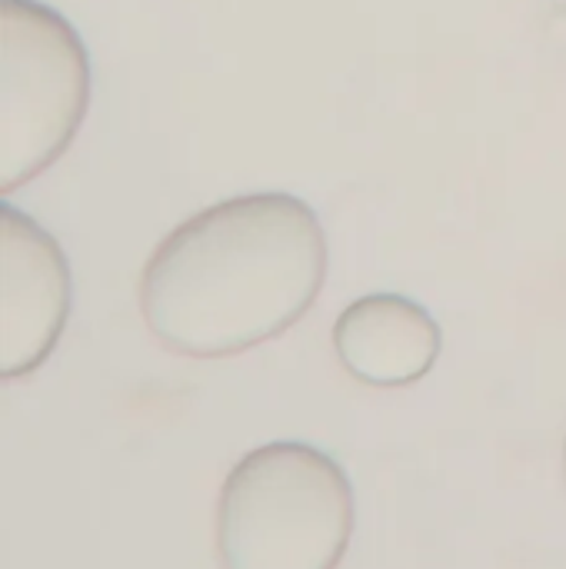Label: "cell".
Wrapping results in <instances>:
<instances>
[{
    "mask_svg": "<svg viewBox=\"0 0 566 569\" xmlns=\"http://www.w3.org/2000/svg\"><path fill=\"white\" fill-rule=\"evenodd\" d=\"M90 107L80 33L40 0H0V193L63 157Z\"/></svg>",
    "mask_w": 566,
    "mask_h": 569,
    "instance_id": "3",
    "label": "cell"
},
{
    "mask_svg": "<svg viewBox=\"0 0 566 569\" xmlns=\"http://www.w3.org/2000/svg\"><path fill=\"white\" fill-rule=\"evenodd\" d=\"M70 267L60 243L13 203L0 207V377L33 373L70 317Z\"/></svg>",
    "mask_w": 566,
    "mask_h": 569,
    "instance_id": "4",
    "label": "cell"
},
{
    "mask_svg": "<svg viewBox=\"0 0 566 569\" xmlns=\"http://www.w3.org/2000/svg\"><path fill=\"white\" fill-rule=\"evenodd\" d=\"M354 487L340 463L294 440L240 457L217 497L224 569H337L354 540Z\"/></svg>",
    "mask_w": 566,
    "mask_h": 569,
    "instance_id": "2",
    "label": "cell"
},
{
    "mask_svg": "<svg viewBox=\"0 0 566 569\" xmlns=\"http://www.w3.org/2000/svg\"><path fill=\"white\" fill-rule=\"evenodd\" d=\"M327 280V233L294 193H240L177 223L140 273L137 303L167 350L234 357L290 330Z\"/></svg>",
    "mask_w": 566,
    "mask_h": 569,
    "instance_id": "1",
    "label": "cell"
},
{
    "mask_svg": "<svg viewBox=\"0 0 566 569\" xmlns=\"http://www.w3.org/2000/svg\"><path fill=\"white\" fill-rule=\"evenodd\" d=\"M564 473H566V440H564Z\"/></svg>",
    "mask_w": 566,
    "mask_h": 569,
    "instance_id": "6",
    "label": "cell"
},
{
    "mask_svg": "<svg viewBox=\"0 0 566 569\" xmlns=\"http://www.w3.org/2000/svg\"><path fill=\"white\" fill-rule=\"evenodd\" d=\"M334 353L364 387L397 390L424 380L444 347L440 323L404 293H367L340 310Z\"/></svg>",
    "mask_w": 566,
    "mask_h": 569,
    "instance_id": "5",
    "label": "cell"
}]
</instances>
